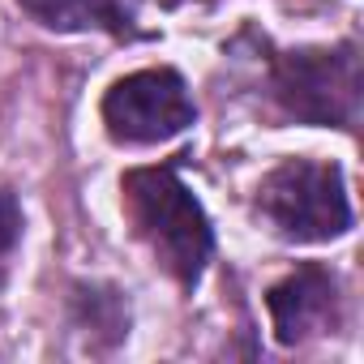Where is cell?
<instances>
[{
	"label": "cell",
	"instance_id": "obj_7",
	"mask_svg": "<svg viewBox=\"0 0 364 364\" xmlns=\"http://www.w3.org/2000/svg\"><path fill=\"white\" fill-rule=\"evenodd\" d=\"M69 317L99 347H120L129 338V300L112 283H73Z\"/></svg>",
	"mask_w": 364,
	"mask_h": 364
},
{
	"label": "cell",
	"instance_id": "obj_2",
	"mask_svg": "<svg viewBox=\"0 0 364 364\" xmlns=\"http://www.w3.org/2000/svg\"><path fill=\"white\" fill-rule=\"evenodd\" d=\"M266 86L274 107L313 129L355 133L364 116V52L360 39L347 35L338 43H304V48H270Z\"/></svg>",
	"mask_w": 364,
	"mask_h": 364
},
{
	"label": "cell",
	"instance_id": "obj_6",
	"mask_svg": "<svg viewBox=\"0 0 364 364\" xmlns=\"http://www.w3.org/2000/svg\"><path fill=\"white\" fill-rule=\"evenodd\" d=\"M18 9L35 26L56 31V35H90V31H99V35H112L120 43L141 39L133 0H18Z\"/></svg>",
	"mask_w": 364,
	"mask_h": 364
},
{
	"label": "cell",
	"instance_id": "obj_4",
	"mask_svg": "<svg viewBox=\"0 0 364 364\" xmlns=\"http://www.w3.org/2000/svg\"><path fill=\"white\" fill-rule=\"evenodd\" d=\"M99 116L116 146H163L198 124V103L180 69L150 65L116 77L103 90Z\"/></svg>",
	"mask_w": 364,
	"mask_h": 364
},
{
	"label": "cell",
	"instance_id": "obj_8",
	"mask_svg": "<svg viewBox=\"0 0 364 364\" xmlns=\"http://www.w3.org/2000/svg\"><path fill=\"white\" fill-rule=\"evenodd\" d=\"M22 228H26V219H22V202H18V193H14V189H0V257L18 249Z\"/></svg>",
	"mask_w": 364,
	"mask_h": 364
},
{
	"label": "cell",
	"instance_id": "obj_5",
	"mask_svg": "<svg viewBox=\"0 0 364 364\" xmlns=\"http://www.w3.org/2000/svg\"><path fill=\"white\" fill-rule=\"evenodd\" d=\"M266 313L279 347H304L343 326V283L326 262H300L266 287Z\"/></svg>",
	"mask_w": 364,
	"mask_h": 364
},
{
	"label": "cell",
	"instance_id": "obj_1",
	"mask_svg": "<svg viewBox=\"0 0 364 364\" xmlns=\"http://www.w3.org/2000/svg\"><path fill=\"white\" fill-rule=\"evenodd\" d=\"M180 159L129 167L120 176V210L154 266L180 291H198L215 257V223L198 193L180 180Z\"/></svg>",
	"mask_w": 364,
	"mask_h": 364
},
{
	"label": "cell",
	"instance_id": "obj_3",
	"mask_svg": "<svg viewBox=\"0 0 364 364\" xmlns=\"http://www.w3.org/2000/svg\"><path fill=\"white\" fill-rule=\"evenodd\" d=\"M253 206L283 245H330L355 228L347 176L334 159H279L257 180Z\"/></svg>",
	"mask_w": 364,
	"mask_h": 364
}]
</instances>
